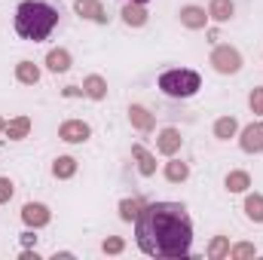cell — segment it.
I'll list each match as a JSON object with an SVG mask.
<instances>
[{
    "label": "cell",
    "mask_w": 263,
    "mask_h": 260,
    "mask_svg": "<svg viewBox=\"0 0 263 260\" xmlns=\"http://www.w3.org/2000/svg\"><path fill=\"white\" fill-rule=\"evenodd\" d=\"M83 95H89L92 101L107 98V80H104V77H98V73L86 77V80H83Z\"/></svg>",
    "instance_id": "cell-13"
},
{
    "label": "cell",
    "mask_w": 263,
    "mask_h": 260,
    "mask_svg": "<svg viewBox=\"0 0 263 260\" xmlns=\"http://www.w3.org/2000/svg\"><path fill=\"white\" fill-rule=\"evenodd\" d=\"M135 242L147 257H187L193 220L181 202H150L135 217Z\"/></svg>",
    "instance_id": "cell-1"
},
{
    "label": "cell",
    "mask_w": 263,
    "mask_h": 260,
    "mask_svg": "<svg viewBox=\"0 0 263 260\" xmlns=\"http://www.w3.org/2000/svg\"><path fill=\"white\" fill-rule=\"evenodd\" d=\"M49 208L43 205V202H28L25 208H22V220L31 227V230H40V227H46L49 224Z\"/></svg>",
    "instance_id": "cell-5"
},
{
    "label": "cell",
    "mask_w": 263,
    "mask_h": 260,
    "mask_svg": "<svg viewBox=\"0 0 263 260\" xmlns=\"http://www.w3.org/2000/svg\"><path fill=\"white\" fill-rule=\"evenodd\" d=\"M141 208H144L141 199H123V202H120V217H123V220H135V217L141 214Z\"/></svg>",
    "instance_id": "cell-25"
},
{
    "label": "cell",
    "mask_w": 263,
    "mask_h": 260,
    "mask_svg": "<svg viewBox=\"0 0 263 260\" xmlns=\"http://www.w3.org/2000/svg\"><path fill=\"white\" fill-rule=\"evenodd\" d=\"M3 129H6V123H3V120H0V132H3Z\"/></svg>",
    "instance_id": "cell-31"
},
{
    "label": "cell",
    "mask_w": 263,
    "mask_h": 260,
    "mask_svg": "<svg viewBox=\"0 0 263 260\" xmlns=\"http://www.w3.org/2000/svg\"><path fill=\"white\" fill-rule=\"evenodd\" d=\"M46 67H49L52 73H65L67 67H70V52H67V49H49Z\"/></svg>",
    "instance_id": "cell-15"
},
{
    "label": "cell",
    "mask_w": 263,
    "mask_h": 260,
    "mask_svg": "<svg viewBox=\"0 0 263 260\" xmlns=\"http://www.w3.org/2000/svg\"><path fill=\"white\" fill-rule=\"evenodd\" d=\"M245 214H248V220L263 224V196L260 193H248L245 196Z\"/></svg>",
    "instance_id": "cell-20"
},
{
    "label": "cell",
    "mask_w": 263,
    "mask_h": 260,
    "mask_svg": "<svg viewBox=\"0 0 263 260\" xmlns=\"http://www.w3.org/2000/svg\"><path fill=\"white\" fill-rule=\"evenodd\" d=\"M233 12H236L233 0H211V6H208V15H211L214 22H230Z\"/></svg>",
    "instance_id": "cell-16"
},
{
    "label": "cell",
    "mask_w": 263,
    "mask_h": 260,
    "mask_svg": "<svg viewBox=\"0 0 263 260\" xmlns=\"http://www.w3.org/2000/svg\"><path fill=\"white\" fill-rule=\"evenodd\" d=\"M248 104H251V110H254L257 117H263V86L251 89V95H248Z\"/></svg>",
    "instance_id": "cell-27"
},
{
    "label": "cell",
    "mask_w": 263,
    "mask_h": 260,
    "mask_svg": "<svg viewBox=\"0 0 263 260\" xmlns=\"http://www.w3.org/2000/svg\"><path fill=\"white\" fill-rule=\"evenodd\" d=\"M165 178H168L172 184H184V181L190 178V165L181 162V159H172V162L165 165Z\"/></svg>",
    "instance_id": "cell-18"
},
{
    "label": "cell",
    "mask_w": 263,
    "mask_h": 260,
    "mask_svg": "<svg viewBox=\"0 0 263 260\" xmlns=\"http://www.w3.org/2000/svg\"><path fill=\"white\" fill-rule=\"evenodd\" d=\"M123 22H126L129 28H141V25L147 22L144 3H132V0H126V6H123Z\"/></svg>",
    "instance_id": "cell-14"
},
{
    "label": "cell",
    "mask_w": 263,
    "mask_h": 260,
    "mask_svg": "<svg viewBox=\"0 0 263 260\" xmlns=\"http://www.w3.org/2000/svg\"><path fill=\"white\" fill-rule=\"evenodd\" d=\"M123 248H126V242H123L120 236H110V239H104V245H101L104 254H120Z\"/></svg>",
    "instance_id": "cell-28"
},
{
    "label": "cell",
    "mask_w": 263,
    "mask_h": 260,
    "mask_svg": "<svg viewBox=\"0 0 263 260\" xmlns=\"http://www.w3.org/2000/svg\"><path fill=\"white\" fill-rule=\"evenodd\" d=\"M132 156L138 159V172H141L144 178H150V175L156 172V156H153L147 147H141V144H132Z\"/></svg>",
    "instance_id": "cell-11"
},
{
    "label": "cell",
    "mask_w": 263,
    "mask_h": 260,
    "mask_svg": "<svg viewBox=\"0 0 263 260\" xmlns=\"http://www.w3.org/2000/svg\"><path fill=\"white\" fill-rule=\"evenodd\" d=\"M73 9H77L80 18H89L95 25H104L107 22V12H104L101 0H73Z\"/></svg>",
    "instance_id": "cell-6"
},
{
    "label": "cell",
    "mask_w": 263,
    "mask_h": 260,
    "mask_svg": "<svg viewBox=\"0 0 263 260\" xmlns=\"http://www.w3.org/2000/svg\"><path fill=\"white\" fill-rule=\"evenodd\" d=\"M239 144L245 153H263V123H251L248 129H242Z\"/></svg>",
    "instance_id": "cell-8"
},
{
    "label": "cell",
    "mask_w": 263,
    "mask_h": 260,
    "mask_svg": "<svg viewBox=\"0 0 263 260\" xmlns=\"http://www.w3.org/2000/svg\"><path fill=\"white\" fill-rule=\"evenodd\" d=\"M3 132H6L12 141H22V138H28V132H31V120H28V117H15V120L6 123Z\"/></svg>",
    "instance_id": "cell-21"
},
{
    "label": "cell",
    "mask_w": 263,
    "mask_h": 260,
    "mask_svg": "<svg viewBox=\"0 0 263 260\" xmlns=\"http://www.w3.org/2000/svg\"><path fill=\"white\" fill-rule=\"evenodd\" d=\"M223 184H227L230 193H245V190L251 187V175H248V172H230Z\"/></svg>",
    "instance_id": "cell-19"
},
{
    "label": "cell",
    "mask_w": 263,
    "mask_h": 260,
    "mask_svg": "<svg viewBox=\"0 0 263 260\" xmlns=\"http://www.w3.org/2000/svg\"><path fill=\"white\" fill-rule=\"evenodd\" d=\"M59 15H62L59 6L49 0H25L15 9V34L22 40L40 43L52 34V28L59 25Z\"/></svg>",
    "instance_id": "cell-2"
},
{
    "label": "cell",
    "mask_w": 263,
    "mask_h": 260,
    "mask_svg": "<svg viewBox=\"0 0 263 260\" xmlns=\"http://www.w3.org/2000/svg\"><path fill=\"white\" fill-rule=\"evenodd\" d=\"M15 80L25 83V86H34L40 80V67L34 65V62H18L15 65Z\"/></svg>",
    "instance_id": "cell-17"
},
{
    "label": "cell",
    "mask_w": 263,
    "mask_h": 260,
    "mask_svg": "<svg viewBox=\"0 0 263 260\" xmlns=\"http://www.w3.org/2000/svg\"><path fill=\"white\" fill-rule=\"evenodd\" d=\"M236 132H239V123H236L233 117H220V120L214 123V138H217V141H230Z\"/></svg>",
    "instance_id": "cell-23"
},
{
    "label": "cell",
    "mask_w": 263,
    "mask_h": 260,
    "mask_svg": "<svg viewBox=\"0 0 263 260\" xmlns=\"http://www.w3.org/2000/svg\"><path fill=\"white\" fill-rule=\"evenodd\" d=\"M208 257L211 260L230 257V239H227V236H214V239L208 242Z\"/></svg>",
    "instance_id": "cell-24"
},
{
    "label": "cell",
    "mask_w": 263,
    "mask_h": 260,
    "mask_svg": "<svg viewBox=\"0 0 263 260\" xmlns=\"http://www.w3.org/2000/svg\"><path fill=\"white\" fill-rule=\"evenodd\" d=\"M12 193H15L12 181H9V178H0V205H3V202H9V199H12Z\"/></svg>",
    "instance_id": "cell-29"
},
{
    "label": "cell",
    "mask_w": 263,
    "mask_h": 260,
    "mask_svg": "<svg viewBox=\"0 0 263 260\" xmlns=\"http://www.w3.org/2000/svg\"><path fill=\"white\" fill-rule=\"evenodd\" d=\"M73 172H77V159H73V156H59V159L52 162V175H55L59 181L73 178Z\"/></svg>",
    "instance_id": "cell-22"
},
{
    "label": "cell",
    "mask_w": 263,
    "mask_h": 260,
    "mask_svg": "<svg viewBox=\"0 0 263 260\" xmlns=\"http://www.w3.org/2000/svg\"><path fill=\"white\" fill-rule=\"evenodd\" d=\"M211 65H214L217 73H239L242 55H239V49H233V46H217V49L211 52Z\"/></svg>",
    "instance_id": "cell-4"
},
{
    "label": "cell",
    "mask_w": 263,
    "mask_h": 260,
    "mask_svg": "<svg viewBox=\"0 0 263 260\" xmlns=\"http://www.w3.org/2000/svg\"><path fill=\"white\" fill-rule=\"evenodd\" d=\"M208 18H211V15H208L202 6H184V9H181V25H184V28L199 31V28L208 25Z\"/></svg>",
    "instance_id": "cell-10"
},
{
    "label": "cell",
    "mask_w": 263,
    "mask_h": 260,
    "mask_svg": "<svg viewBox=\"0 0 263 260\" xmlns=\"http://www.w3.org/2000/svg\"><path fill=\"white\" fill-rule=\"evenodd\" d=\"M22 242H25V245H34V242H37V236H34V230H28V233H22Z\"/></svg>",
    "instance_id": "cell-30"
},
{
    "label": "cell",
    "mask_w": 263,
    "mask_h": 260,
    "mask_svg": "<svg viewBox=\"0 0 263 260\" xmlns=\"http://www.w3.org/2000/svg\"><path fill=\"white\" fill-rule=\"evenodd\" d=\"M129 120H132V126H135L138 132H153V126H156L153 114H150L147 107H141V104H132L129 107Z\"/></svg>",
    "instance_id": "cell-12"
},
{
    "label": "cell",
    "mask_w": 263,
    "mask_h": 260,
    "mask_svg": "<svg viewBox=\"0 0 263 260\" xmlns=\"http://www.w3.org/2000/svg\"><path fill=\"white\" fill-rule=\"evenodd\" d=\"M89 135H92V129L83 120H67V123H62V129H59V138L67 141V144H83Z\"/></svg>",
    "instance_id": "cell-7"
},
{
    "label": "cell",
    "mask_w": 263,
    "mask_h": 260,
    "mask_svg": "<svg viewBox=\"0 0 263 260\" xmlns=\"http://www.w3.org/2000/svg\"><path fill=\"white\" fill-rule=\"evenodd\" d=\"M254 254H257V248L251 242H239L236 248H230V257L233 260H248V257H254Z\"/></svg>",
    "instance_id": "cell-26"
},
{
    "label": "cell",
    "mask_w": 263,
    "mask_h": 260,
    "mask_svg": "<svg viewBox=\"0 0 263 260\" xmlns=\"http://www.w3.org/2000/svg\"><path fill=\"white\" fill-rule=\"evenodd\" d=\"M181 132L178 129H162L159 132V138H156V150L159 153H165V156H175L178 150H181Z\"/></svg>",
    "instance_id": "cell-9"
},
{
    "label": "cell",
    "mask_w": 263,
    "mask_h": 260,
    "mask_svg": "<svg viewBox=\"0 0 263 260\" xmlns=\"http://www.w3.org/2000/svg\"><path fill=\"white\" fill-rule=\"evenodd\" d=\"M132 3H147V0H132Z\"/></svg>",
    "instance_id": "cell-32"
},
{
    "label": "cell",
    "mask_w": 263,
    "mask_h": 260,
    "mask_svg": "<svg viewBox=\"0 0 263 260\" xmlns=\"http://www.w3.org/2000/svg\"><path fill=\"white\" fill-rule=\"evenodd\" d=\"M159 89L168 98H193L202 89V77L196 70H187V67H172V70L159 73Z\"/></svg>",
    "instance_id": "cell-3"
}]
</instances>
